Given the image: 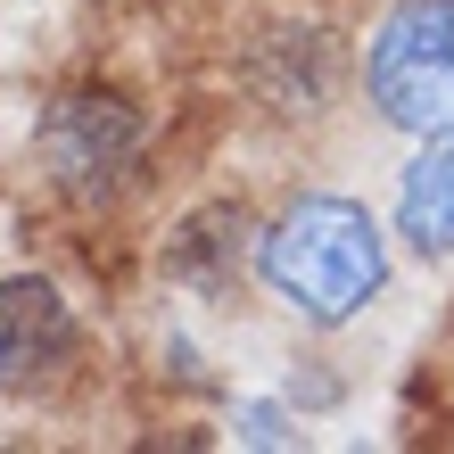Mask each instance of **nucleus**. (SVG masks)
Segmentation results:
<instances>
[{
	"instance_id": "7",
	"label": "nucleus",
	"mask_w": 454,
	"mask_h": 454,
	"mask_svg": "<svg viewBox=\"0 0 454 454\" xmlns=\"http://www.w3.org/2000/svg\"><path fill=\"white\" fill-rule=\"evenodd\" d=\"M239 430H248L256 446H281V438H289V430H281V413H273V405H239Z\"/></svg>"
},
{
	"instance_id": "6",
	"label": "nucleus",
	"mask_w": 454,
	"mask_h": 454,
	"mask_svg": "<svg viewBox=\"0 0 454 454\" xmlns=\"http://www.w3.org/2000/svg\"><path fill=\"white\" fill-rule=\"evenodd\" d=\"M166 264H174V281H191V289H231L239 281V207H215V215L182 223Z\"/></svg>"
},
{
	"instance_id": "5",
	"label": "nucleus",
	"mask_w": 454,
	"mask_h": 454,
	"mask_svg": "<svg viewBox=\"0 0 454 454\" xmlns=\"http://www.w3.org/2000/svg\"><path fill=\"white\" fill-rule=\"evenodd\" d=\"M396 231L421 256H454V124L421 132V157L396 182Z\"/></svg>"
},
{
	"instance_id": "3",
	"label": "nucleus",
	"mask_w": 454,
	"mask_h": 454,
	"mask_svg": "<svg viewBox=\"0 0 454 454\" xmlns=\"http://www.w3.org/2000/svg\"><path fill=\"white\" fill-rule=\"evenodd\" d=\"M34 157L50 174V191L67 199H108L141 157V108L116 91H59L34 124Z\"/></svg>"
},
{
	"instance_id": "4",
	"label": "nucleus",
	"mask_w": 454,
	"mask_h": 454,
	"mask_svg": "<svg viewBox=\"0 0 454 454\" xmlns=\"http://www.w3.org/2000/svg\"><path fill=\"white\" fill-rule=\"evenodd\" d=\"M74 356V314L42 273L0 281V388H34Z\"/></svg>"
},
{
	"instance_id": "1",
	"label": "nucleus",
	"mask_w": 454,
	"mask_h": 454,
	"mask_svg": "<svg viewBox=\"0 0 454 454\" xmlns=\"http://www.w3.org/2000/svg\"><path fill=\"white\" fill-rule=\"evenodd\" d=\"M256 281L273 289L298 323H314V331L364 314L372 298H380V281H388V248H380L372 207L331 199V191L281 207L273 231L256 239Z\"/></svg>"
},
{
	"instance_id": "2",
	"label": "nucleus",
	"mask_w": 454,
	"mask_h": 454,
	"mask_svg": "<svg viewBox=\"0 0 454 454\" xmlns=\"http://www.w3.org/2000/svg\"><path fill=\"white\" fill-rule=\"evenodd\" d=\"M364 99L396 132L454 124V0H405L364 50Z\"/></svg>"
}]
</instances>
